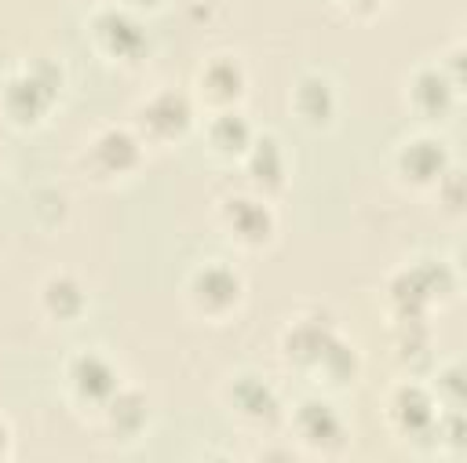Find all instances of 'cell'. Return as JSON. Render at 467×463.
I'll return each instance as SVG.
<instances>
[{
    "instance_id": "7a4b0ae2",
    "label": "cell",
    "mask_w": 467,
    "mask_h": 463,
    "mask_svg": "<svg viewBox=\"0 0 467 463\" xmlns=\"http://www.w3.org/2000/svg\"><path fill=\"white\" fill-rule=\"evenodd\" d=\"M190 299H193V306L201 314H212V317L226 314L241 299V277H237V270H230L226 262H204L190 277Z\"/></svg>"
},
{
    "instance_id": "4fadbf2b",
    "label": "cell",
    "mask_w": 467,
    "mask_h": 463,
    "mask_svg": "<svg viewBox=\"0 0 467 463\" xmlns=\"http://www.w3.org/2000/svg\"><path fill=\"white\" fill-rule=\"evenodd\" d=\"M40 299H44L47 314H55L58 321H73L84 310V292L69 273H51L40 288Z\"/></svg>"
},
{
    "instance_id": "6da1fadb",
    "label": "cell",
    "mask_w": 467,
    "mask_h": 463,
    "mask_svg": "<svg viewBox=\"0 0 467 463\" xmlns=\"http://www.w3.org/2000/svg\"><path fill=\"white\" fill-rule=\"evenodd\" d=\"M193 120V106L186 95L179 91H157L150 95L139 113H135V124H139V139H153V142H168V139H179Z\"/></svg>"
},
{
    "instance_id": "ac0fdd59",
    "label": "cell",
    "mask_w": 467,
    "mask_h": 463,
    "mask_svg": "<svg viewBox=\"0 0 467 463\" xmlns=\"http://www.w3.org/2000/svg\"><path fill=\"white\" fill-rule=\"evenodd\" d=\"M135 4H161V0H135Z\"/></svg>"
},
{
    "instance_id": "8992f818",
    "label": "cell",
    "mask_w": 467,
    "mask_h": 463,
    "mask_svg": "<svg viewBox=\"0 0 467 463\" xmlns=\"http://www.w3.org/2000/svg\"><path fill=\"white\" fill-rule=\"evenodd\" d=\"M398 171L416 182V186H431V182H441L449 175V153H445V142L438 139H405L401 149H398Z\"/></svg>"
},
{
    "instance_id": "8fae6325",
    "label": "cell",
    "mask_w": 467,
    "mask_h": 463,
    "mask_svg": "<svg viewBox=\"0 0 467 463\" xmlns=\"http://www.w3.org/2000/svg\"><path fill=\"white\" fill-rule=\"evenodd\" d=\"M296 430H299V437H303L306 445L325 448V441H328V437H332V441H339L343 423H339V416H336L325 401H303V405H299V412H296Z\"/></svg>"
},
{
    "instance_id": "5b68a950",
    "label": "cell",
    "mask_w": 467,
    "mask_h": 463,
    "mask_svg": "<svg viewBox=\"0 0 467 463\" xmlns=\"http://www.w3.org/2000/svg\"><path fill=\"white\" fill-rule=\"evenodd\" d=\"M91 29H95L99 47H102L109 58L131 62V58H139V51L146 47V33H142V26H139L131 15L117 11V7L99 11L95 22H91Z\"/></svg>"
},
{
    "instance_id": "9a60e30c",
    "label": "cell",
    "mask_w": 467,
    "mask_h": 463,
    "mask_svg": "<svg viewBox=\"0 0 467 463\" xmlns=\"http://www.w3.org/2000/svg\"><path fill=\"white\" fill-rule=\"evenodd\" d=\"M296 109H299L306 120H328L332 109H336L332 84H328L325 77H303L299 87H296Z\"/></svg>"
},
{
    "instance_id": "5bb4252c",
    "label": "cell",
    "mask_w": 467,
    "mask_h": 463,
    "mask_svg": "<svg viewBox=\"0 0 467 463\" xmlns=\"http://www.w3.org/2000/svg\"><path fill=\"white\" fill-rule=\"evenodd\" d=\"M208 139H212V146L219 153H244L255 135H252L248 120L237 109H219L212 117V124H208Z\"/></svg>"
},
{
    "instance_id": "277c9868",
    "label": "cell",
    "mask_w": 467,
    "mask_h": 463,
    "mask_svg": "<svg viewBox=\"0 0 467 463\" xmlns=\"http://www.w3.org/2000/svg\"><path fill=\"white\" fill-rule=\"evenodd\" d=\"M142 157V139L124 131V128H106L88 142L84 160H91V168L99 175H124L139 164Z\"/></svg>"
},
{
    "instance_id": "52a82bcc",
    "label": "cell",
    "mask_w": 467,
    "mask_h": 463,
    "mask_svg": "<svg viewBox=\"0 0 467 463\" xmlns=\"http://www.w3.org/2000/svg\"><path fill=\"white\" fill-rule=\"evenodd\" d=\"M223 226L241 244H263L274 233V211L263 197H226L223 204Z\"/></svg>"
},
{
    "instance_id": "3957f363",
    "label": "cell",
    "mask_w": 467,
    "mask_h": 463,
    "mask_svg": "<svg viewBox=\"0 0 467 463\" xmlns=\"http://www.w3.org/2000/svg\"><path fill=\"white\" fill-rule=\"evenodd\" d=\"M40 66L44 62H33V66H26L22 73H15L11 80H7V91H4V102H7V109H11V117L15 120H36L47 106H51V98H55V84L62 80H47V77H40Z\"/></svg>"
},
{
    "instance_id": "9c48e42d",
    "label": "cell",
    "mask_w": 467,
    "mask_h": 463,
    "mask_svg": "<svg viewBox=\"0 0 467 463\" xmlns=\"http://www.w3.org/2000/svg\"><path fill=\"white\" fill-rule=\"evenodd\" d=\"M197 87H201V95H204L212 106L230 109L234 98L244 91V69H241L237 58H230V55H215L212 62L201 66V73H197Z\"/></svg>"
},
{
    "instance_id": "2e32d148",
    "label": "cell",
    "mask_w": 467,
    "mask_h": 463,
    "mask_svg": "<svg viewBox=\"0 0 467 463\" xmlns=\"http://www.w3.org/2000/svg\"><path fill=\"white\" fill-rule=\"evenodd\" d=\"M234 408L244 412V416L263 419V416H270V412L277 408V397H274V390H270L263 379L241 376V379L234 383Z\"/></svg>"
},
{
    "instance_id": "30bf717a",
    "label": "cell",
    "mask_w": 467,
    "mask_h": 463,
    "mask_svg": "<svg viewBox=\"0 0 467 463\" xmlns=\"http://www.w3.org/2000/svg\"><path fill=\"white\" fill-rule=\"evenodd\" d=\"M456 80H449L445 73H441V66H427V69H420L416 77H412V84H409V98H412V106L416 109H423V113H445L449 106H452V95H456Z\"/></svg>"
},
{
    "instance_id": "e0dca14e",
    "label": "cell",
    "mask_w": 467,
    "mask_h": 463,
    "mask_svg": "<svg viewBox=\"0 0 467 463\" xmlns=\"http://www.w3.org/2000/svg\"><path fill=\"white\" fill-rule=\"evenodd\" d=\"M4 441H7V427H4V419H0V452H4Z\"/></svg>"
},
{
    "instance_id": "ba28073f",
    "label": "cell",
    "mask_w": 467,
    "mask_h": 463,
    "mask_svg": "<svg viewBox=\"0 0 467 463\" xmlns=\"http://www.w3.org/2000/svg\"><path fill=\"white\" fill-rule=\"evenodd\" d=\"M69 386L77 390L80 401H95V405H109L117 394V372L102 354H77L66 368Z\"/></svg>"
},
{
    "instance_id": "7c38bea8",
    "label": "cell",
    "mask_w": 467,
    "mask_h": 463,
    "mask_svg": "<svg viewBox=\"0 0 467 463\" xmlns=\"http://www.w3.org/2000/svg\"><path fill=\"white\" fill-rule=\"evenodd\" d=\"M248 171H252V182L270 190V186H281L285 182V153L277 146V139L263 135V139H252L248 142Z\"/></svg>"
}]
</instances>
